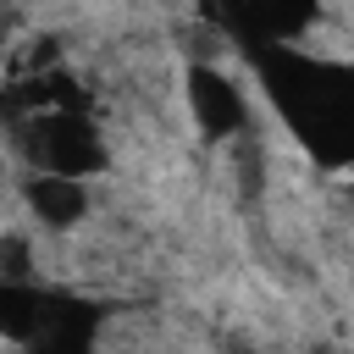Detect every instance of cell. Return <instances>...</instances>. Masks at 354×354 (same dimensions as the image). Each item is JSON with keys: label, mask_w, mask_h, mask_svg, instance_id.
I'll return each mask as SVG.
<instances>
[{"label": "cell", "mask_w": 354, "mask_h": 354, "mask_svg": "<svg viewBox=\"0 0 354 354\" xmlns=\"http://www.w3.org/2000/svg\"><path fill=\"white\" fill-rule=\"evenodd\" d=\"M28 155L44 177H72L83 183L88 171L105 166V149H100V133L77 116V111H44L28 122Z\"/></svg>", "instance_id": "cell-1"}, {"label": "cell", "mask_w": 354, "mask_h": 354, "mask_svg": "<svg viewBox=\"0 0 354 354\" xmlns=\"http://www.w3.org/2000/svg\"><path fill=\"white\" fill-rule=\"evenodd\" d=\"M188 111H194V127L205 138H232L243 127V116H249L238 83L221 66H194L188 72Z\"/></svg>", "instance_id": "cell-2"}, {"label": "cell", "mask_w": 354, "mask_h": 354, "mask_svg": "<svg viewBox=\"0 0 354 354\" xmlns=\"http://www.w3.org/2000/svg\"><path fill=\"white\" fill-rule=\"evenodd\" d=\"M28 205L44 227H77L83 210H88V188L72 183V177H28Z\"/></svg>", "instance_id": "cell-3"}, {"label": "cell", "mask_w": 354, "mask_h": 354, "mask_svg": "<svg viewBox=\"0 0 354 354\" xmlns=\"http://www.w3.org/2000/svg\"><path fill=\"white\" fill-rule=\"evenodd\" d=\"M44 315H50V304H44L33 288H22V282H0V337H11V343H33V337L44 332Z\"/></svg>", "instance_id": "cell-4"}, {"label": "cell", "mask_w": 354, "mask_h": 354, "mask_svg": "<svg viewBox=\"0 0 354 354\" xmlns=\"http://www.w3.org/2000/svg\"><path fill=\"white\" fill-rule=\"evenodd\" d=\"M315 354H332V348H315Z\"/></svg>", "instance_id": "cell-5"}]
</instances>
